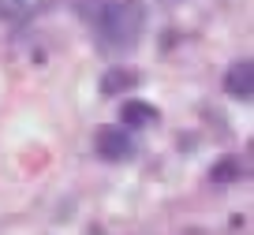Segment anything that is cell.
Masks as SVG:
<instances>
[{
    "label": "cell",
    "instance_id": "obj_8",
    "mask_svg": "<svg viewBox=\"0 0 254 235\" xmlns=\"http://www.w3.org/2000/svg\"><path fill=\"white\" fill-rule=\"evenodd\" d=\"M168 4H176V0H168Z\"/></svg>",
    "mask_w": 254,
    "mask_h": 235
},
{
    "label": "cell",
    "instance_id": "obj_1",
    "mask_svg": "<svg viewBox=\"0 0 254 235\" xmlns=\"http://www.w3.org/2000/svg\"><path fill=\"white\" fill-rule=\"evenodd\" d=\"M90 26L105 53H131L146 30V4L142 0H94Z\"/></svg>",
    "mask_w": 254,
    "mask_h": 235
},
{
    "label": "cell",
    "instance_id": "obj_3",
    "mask_svg": "<svg viewBox=\"0 0 254 235\" xmlns=\"http://www.w3.org/2000/svg\"><path fill=\"white\" fill-rule=\"evenodd\" d=\"M224 94L236 97V101H251V94H254V63L247 60V56L228 67V75H224Z\"/></svg>",
    "mask_w": 254,
    "mask_h": 235
},
{
    "label": "cell",
    "instance_id": "obj_4",
    "mask_svg": "<svg viewBox=\"0 0 254 235\" xmlns=\"http://www.w3.org/2000/svg\"><path fill=\"white\" fill-rule=\"evenodd\" d=\"M49 8V0H0V19L4 23H30L34 15Z\"/></svg>",
    "mask_w": 254,
    "mask_h": 235
},
{
    "label": "cell",
    "instance_id": "obj_7",
    "mask_svg": "<svg viewBox=\"0 0 254 235\" xmlns=\"http://www.w3.org/2000/svg\"><path fill=\"white\" fill-rule=\"evenodd\" d=\"M209 176H213V183H236L243 176V161L239 157H224V161H217L209 168Z\"/></svg>",
    "mask_w": 254,
    "mask_h": 235
},
{
    "label": "cell",
    "instance_id": "obj_5",
    "mask_svg": "<svg viewBox=\"0 0 254 235\" xmlns=\"http://www.w3.org/2000/svg\"><path fill=\"white\" fill-rule=\"evenodd\" d=\"M135 86H138V71H131V67H109L101 75V94L105 97H120Z\"/></svg>",
    "mask_w": 254,
    "mask_h": 235
},
{
    "label": "cell",
    "instance_id": "obj_6",
    "mask_svg": "<svg viewBox=\"0 0 254 235\" xmlns=\"http://www.w3.org/2000/svg\"><path fill=\"white\" fill-rule=\"evenodd\" d=\"M120 119H124L120 127H153V123H157V109L146 105V101H124Z\"/></svg>",
    "mask_w": 254,
    "mask_h": 235
},
{
    "label": "cell",
    "instance_id": "obj_2",
    "mask_svg": "<svg viewBox=\"0 0 254 235\" xmlns=\"http://www.w3.org/2000/svg\"><path fill=\"white\" fill-rule=\"evenodd\" d=\"M94 149H97L101 161H127V157L135 153V142H131L127 127L105 123V127H97V134H94Z\"/></svg>",
    "mask_w": 254,
    "mask_h": 235
}]
</instances>
